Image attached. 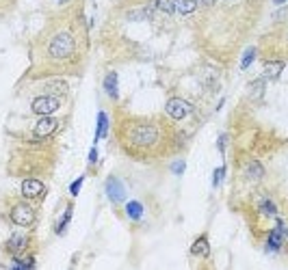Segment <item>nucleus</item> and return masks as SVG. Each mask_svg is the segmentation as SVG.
<instances>
[{
	"label": "nucleus",
	"mask_w": 288,
	"mask_h": 270,
	"mask_svg": "<svg viewBox=\"0 0 288 270\" xmlns=\"http://www.w3.org/2000/svg\"><path fill=\"white\" fill-rule=\"evenodd\" d=\"M122 141H126L128 151L134 150H150L160 141V125L150 123V121H132L126 125V136L119 134Z\"/></svg>",
	"instance_id": "1"
},
{
	"label": "nucleus",
	"mask_w": 288,
	"mask_h": 270,
	"mask_svg": "<svg viewBox=\"0 0 288 270\" xmlns=\"http://www.w3.org/2000/svg\"><path fill=\"white\" fill-rule=\"evenodd\" d=\"M76 50V41L69 32H59L50 39V45H48V54L52 59H69Z\"/></svg>",
	"instance_id": "2"
},
{
	"label": "nucleus",
	"mask_w": 288,
	"mask_h": 270,
	"mask_svg": "<svg viewBox=\"0 0 288 270\" xmlns=\"http://www.w3.org/2000/svg\"><path fill=\"white\" fill-rule=\"evenodd\" d=\"M165 110H167V115H169L171 119H176V121H180V119H184V117H189V115L193 113V106L189 104L187 100H180V97H171L169 102H167V106H165Z\"/></svg>",
	"instance_id": "3"
},
{
	"label": "nucleus",
	"mask_w": 288,
	"mask_h": 270,
	"mask_svg": "<svg viewBox=\"0 0 288 270\" xmlns=\"http://www.w3.org/2000/svg\"><path fill=\"white\" fill-rule=\"evenodd\" d=\"M59 106H61V102H59L54 95H41V97H35V100H32L31 110L35 115H44L46 117V115H52Z\"/></svg>",
	"instance_id": "4"
},
{
	"label": "nucleus",
	"mask_w": 288,
	"mask_h": 270,
	"mask_svg": "<svg viewBox=\"0 0 288 270\" xmlns=\"http://www.w3.org/2000/svg\"><path fill=\"white\" fill-rule=\"evenodd\" d=\"M35 218H37V214L35 210H32L31 206H26V203H17V206H13V210H11V221L16 223V225H20V227H29L35 223Z\"/></svg>",
	"instance_id": "5"
},
{
	"label": "nucleus",
	"mask_w": 288,
	"mask_h": 270,
	"mask_svg": "<svg viewBox=\"0 0 288 270\" xmlns=\"http://www.w3.org/2000/svg\"><path fill=\"white\" fill-rule=\"evenodd\" d=\"M59 128V121L54 117H50V115H46V117H41L37 121L35 130H32V134H35V138H48L50 134H54Z\"/></svg>",
	"instance_id": "6"
},
{
	"label": "nucleus",
	"mask_w": 288,
	"mask_h": 270,
	"mask_svg": "<svg viewBox=\"0 0 288 270\" xmlns=\"http://www.w3.org/2000/svg\"><path fill=\"white\" fill-rule=\"evenodd\" d=\"M106 195H109V199L113 203H122L126 199V186L117 178H109L106 180Z\"/></svg>",
	"instance_id": "7"
},
{
	"label": "nucleus",
	"mask_w": 288,
	"mask_h": 270,
	"mask_svg": "<svg viewBox=\"0 0 288 270\" xmlns=\"http://www.w3.org/2000/svg\"><path fill=\"white\" fill-rule=\"evenodd\" d=\"M44 190H46V186L41 184L39 180H24L22 181V195H24L26 199H37V197H41L44 195Z\"/></svg>",
	"instance_id": "8"
},
{
	"label": "nucleus",
	"mask_w": 288,
	"mask_h": 270,
	"mask_svg": "<svg viewBox=\"0 0 288 270\" xmlns=\"http://www.w3.org/2000/svg\"><path fill=\"white\" fill-rule=\"evenodd\" d=\"M26 246H29V238H26L24 234H13L11 238L7 240V251L11 255H20Z\"/></svg>",
	"instance_id": "9"
},
{
	"label": "nucleus",
	"mask_w": 288,
	"mask_h": 270,
	"mask_svg": "<svg viewBox=\"0 0 288 270\" xmlns=\"http://www.w3.org/2000/svg\"><path fill=\"white\" fill-rule=\"evenodd\" d=\"M284 234H286L284 223L280 221V223H277V229H273L271 236H269V249H271V251L282 249V244H284Z\"/></svg>",
	"instance_id": "10"
},
{
	"label": "nucleus",
	"mask_w": 288,
	"mask_h": 270,
	"mask_svg": "<svg viewBox=\"0 0 288 270\" xmlns=\"http://www.w3.org/2000/svg\"><path fill=\"white\" fill-rule=\"evenodd\" d=\"M191 253L197 255V257H208V255H210V244H208V238H206V236H199V238L193 242Z\"/></svg>",
	"instance_id": "11"
},
{
	"label": "nucleus",
	"mask_w": 288,
	"mask_h": 270,
	"mask_svg": "<svg viewBox=\"0 0 288 270\" xmlns=\"http://www.w3.org/2000/svg\"><path fill=\"white\" fill-rule=\"evenodd\" d=\"M104 91L109 93L111 100H117L119 97V91H117V74L115 72H109L104 78Z\"/></svg>",
	"instance_id": "12"
},
{
	"label": "nucleus",
	"mask_w": 288,
	"mask_h": 270,
	"mask_svg": "<svg viewBox=\"0 0 288 270\" xmlns=\"http://www.w3.org/2000/svg\"><path fill=\"white\" fill-rule=\"evenodd\" d=\"M197 9V0H176L174 2V11L182 13V15H191Z\"/></svg>",
	"instance_id": "13"
},
{
	"label": "nucleus",
	"mask_w": 288,
	"mask_h": 270,
	"mask_svg": "<svg viewBox=\"0 0 288 270\" xmlns=\"http://www.w3.org/2000/svg\"><path fill=\"white\" fill-rule=\"evenodd\" d=\"M282 69H284V63H282V60H269V63L264 65V76L267 78H280Z\"/></svg>",
	"instance_id": "14"
},
{
	"label": "nucleus",
	"mask_w": 288,
	"mask_h": 270,
	"mask_svg": "<svg viewBox=\"0 0 288 270\" xmlns=\"http://www.w3.org/2000/svg\"><path fill=\"white\" fill-rule=\"evenodd\" d=\"M126 214L130 221H141L143 218V206L139 201H128L126 203Z\"/></svg>",
	"instance_id": "15"
},
{
	"label": "nucleus",
	"mask_w": 288,
	"mask_h": 270,
	"mask_svg": "<svg viewBox=\"0 0 288 270\" xmlns=\"http://www.w3.org/2000/svg\"><path fill=\"white\" fill-rule=\"evenodd\" d=\"M106 132H109V117H106V113H100V115H97V132H96V141L104 138V136H106Z\"/></svg>",
	"instance_id": "16"
},
{
	"label": "nucleus",
	"mask_w": 288,
	"mask_h": 270,
	"mask_svg": "<svg viewBox=\"0 0 288 270\" xmlns=\"http://www.w3.org/2000/svg\"><path fill=\"white\" fill-rule=\"evenodd\" d=\"M72 212H74V208H72V206H67V210H65V214L61 216V221H59V225H57V234H63V231H65L67 223L72 221Z\"/></svg>",
	"instance_id": "17"
},
{
	"label": "nucleus",
	"mask_w": 288,
	"mask_h": 270,
	"mask_svg": "<svg viewBox=\"0 0 288 270\" xmlns=\"http://www.w3.org/2000/svg\"><path fill=\"white\" fill-rule=\"evenodd\" d=\"M247 175L252 180H258V178H262L264 175V169H262V165L260 162H252V165L247 166Z\"/></svg>",
	"instance_id": "18"
},
{
	"label": "nucleus",
	"mask_w": 288,
	"mask_h": 270,
	"mask_svg": "<svg viewBox=\"0 0 288 270\" xmlns=\"http://www.w3.org/2000/svg\"><path fill=\"white\" fill-rule=\"evenodd\" d=\"M252 97H256V100H260V97L264 95V80H256V82H252Z\"/></svg>",
	"instance_id": "19"
},
{
	"label": "nucleus",
	"mask_w": 288,
	"mask_h": 270,
	"mask_svg": "<svg viewBox=\"0 0 288 270\" xmlns=\"http://www.w3.org/2000/svg\"><path fill=\"white\" fill-rule=\"evenodd\" d=\"M254 57H256V48H247V52L243 54V60H240V69H247L252 65Z\"/></svg>",
	"instance_id": "20"
},
{
	"label": "nucleus",
	"mask_w": 288,
	"mask_h": 270,
	"mask_svg": "<svg viewBox=\"0 0 288 270\" xmlns=\"http://www.w3.org/2000/svg\"><path fill=\"white\" fill-rule=\"evenodd\" d=\"M154 7L159 9V11L174 13V2H171V0H154Z\"/></svg>",
	"instance_id": "21"
},
{
	"label": "nucleus",
	"mask_w": 288,
	"mask_h": 270,
	"mask_svg": "<svg viewBox=\"0 0 288 270\" xmlns=\"http://www.w3.org/2000/svg\"><path fill=\"white\" fill-rule=\"evenodd\" d=\"M11 266L13 268H32V266H35V259H32V257H29V259H16Z\"/></svg>",
	"instance_id": "22"
},
{
	"label": "nucleus",
	"mask_w": 288,
	"mask_h": 270,
	"mask_svg": "<svg viewBox=\"0 0 288 270\" xmlns=\"http://www.w3.org/2000/svg\"><path fill=\"white\" fill-rule=\"evenodd\" d=\"M82 180H85V178H78L76 181H74V184L72 186H69V193H72V197H76V195L78 193H80V186H82Z\"/></svg>",
	"instance_id": "23"
},
{
	"label": "nucleus",
	"mask_w": 288,
	"mask_h": 270,
	"mask_svg": "<svg viewBox=\"0 0 288 270\" xmlns=\"http://www.w3.org/2000/svg\"><path fill=\"white\" fill-rule=\"evenodd\" d=\"M224 173H225L224 166H221V169H217V171H215V180H212V184L219 186V184H221V178H224Z\"/></svg>",
	"instance_id": "24"
},
{
	"label": "nucleus",
	"mask_w": 288,
	"mask_h": 270,
	"mask_svg": "<svg viewBox=\"0 0 288 270\" xmlns=\"http://www.w3.org/2000/svg\"><path fill=\"white\" fill-rule=\"evenodd\" d=\"M171 169H174V173H178V175H182V173H184V162H182V160H178V162H174V166H171Z\"/></svg>",
	"instance_id": "25"
},
{
	"label": "nucleus",
	"mask_w": 288,
	"mask_h": 270,
	"mask_svg": "<svg viewBox=\"0 0 288 270\" xmlns=\"http://www.w3.org/2000/svg\"><path fill=\"white\" fill-rule=\"evenodd\" d=\"M97 162V150L96 147H91V151H89V165H96Z\"/></svg>",
	"instance_id": "26"
},
{
	"label": "nucleus",
	"mask_w": 288,
	"mask_h": 270,
	"mask_svg": "<svg viewBox=\"0 0 288 270\" xmlns=\"http://www.w3.org/2000/svg\"><path fill=\"white\" fill-rule=\"evenodd\" d=\"M219 150H221V151H225V134L219 138Z\"/></svg>",
	"instance_id": "27"
},
{
	"label": "nucleus",
	"mask_w": 288,
	"mask_h": 270,
	"mask_svg": "<svg viewBox=\"0 0 288 270\" xmlns=\"http://www.w3.org/2000/svg\"><path fill=\"white\" fill-rule=\"evenodd\" d=\"M204 4H208V7H210V4H215V0H202Z\"/></svg>",
	"instance_id": "28"
},
{
	"label": "nucleus",
	"mask_w": 288,
	"mask_h": 270,
	"mask_svg": "<svg viewBox=\"0 0 288 270\" xmlns=\"http://www.w3.org/2000/svg\"><path fill=\"white\" fill-rule=\"evenodd\" d=\"M57 4H65V2H69V0H54Z\"/></svg>",
	"instance_id": "29"
},
{
	"label": "nucleus",
	"mask_w": 288,
	"mask_h": 270,
	"mask_svg": "<svg viewBox=\"0 0 288 270\" xmlns=\"http://www.w3.org/2000/svg\"><path fill=\"white\" fill-rule=\"evenodd\" d=\"M286 2V0H275V4H284Z\"/></svg>",
	"instance_id": "30"
}]
</instances>
